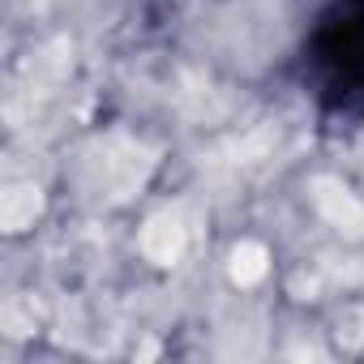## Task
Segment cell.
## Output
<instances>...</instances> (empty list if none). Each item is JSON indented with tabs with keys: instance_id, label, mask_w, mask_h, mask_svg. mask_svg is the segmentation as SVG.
Here are the masks:
<instances>
[{
	"instance_id": "1",
	"label": "cell",
	"mask_w": 364,
	"mask_h": 364,
	"mask_svg": "<svg viewBox=\"0 0 364 364\" xmlns=\"http://www.w3.org/2000/svg\"><path fill=\"white\" fill-rule=\"evenodd\" d=\"M180 249H185V228H180V219L176 215H154L141 232V253L150 262L167 266V262L180 257Z\"/></svg>"
},
{
	"instance_id": "2",
	"label": "cell",
	"mask_w": 364,
	"mask_h": 364,
	"mask_svg": "<svg viewBox=\"0 0 364 364\" xmlns=\"http://www.w3.org/2000/svg\"><path fill=\"white\" fill-rule=\"evenodd\" d=\"M317 206L321 215L334 223V228H347V232H364V210L355 206V198L330 180H317Z\"/></svg>"
},
{
	"instance_id": "3",
	"label": "cell",
	"mask_w": 364,
	"mask_h": 364,
	"mask_svg": "<svg viewBox=\"0 0 364 364\" xmlns=\"http://www.w3.org/2000/svg\"><path fill=\"white\" fill-rule=\"evenodd\" d=\"M35 215H39V189L35 185H18L5 193V228L9 232H22Z\"/></svg>"
},
{
	"instance_id": "4",
	"label": "cell",
	"mask_w": 364,
	"mask_h": 364,
	"mask_svg": "<svg viewBox=\"0 0 364 364\" xmlns=\"http://www.w3.org/2000/svg\"><path fill=\"white\" fill-rule=\"evenodd\" d=\"M262 274H266V249L253 245V240H245V245L232 253V279H236L240 287H253Z\"/></svg>"
}]
</instances>
